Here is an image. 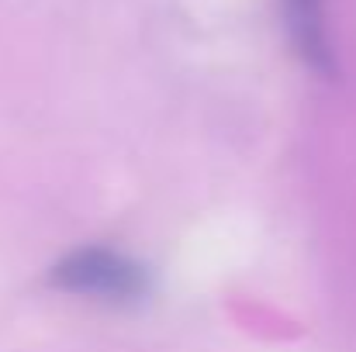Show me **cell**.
Segmentation results:
<instances>
[{
    "label": "cell",
    "mask_w": 356,
    "mask_h": 352,
    "mask_svg": "<svg viewBox=\"0 0 356 352\" xmlns=\"http://www.w3.org/2000/svg\"><path fill=\"white\" fill-rule=\"evenodd\" d=\"M280 10H284L287 38H291L298 59L305 62V69L329 80L336 73V49H332V35H329L325 0H280Z\"/></svg>",
    "instance_id": "2"
},
{
    "label": "cell",
    "mask_w": 356,
    "mask_h": 352,
    "mask_svg": "<svg viewBox=\"0 0 356 352\" xmlns=\"http://www.w3.org/2000/svg\"><path fill=\"white\" fill-rule=\"evenodd\" d=\"M49 283L76 301H90L101 308H138L152 294L149 269L128 252L111 245H80L66 252L52 269Z\"/></svg>",
    "instance_id": "1"
}]
</instances>
